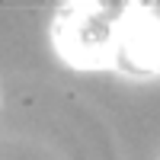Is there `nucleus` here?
<instances>
[{"instance_id":"obj_1","label":"nucleus","mask_w":160,"mask_h":160,"mask_svg":"<svg viewBox=\"0 0 160 160\" xmlns=\"http://www.w3.org/2000/svg\"><path fill=\"white\" fill-rule=\"evenodd\" d=\"M115 7H102V3H74L64 7L55 35L61 45V55L80 64V68H96V64L115 58L118 51V19L112 13Z\"/></svg>"}]
</instances>
